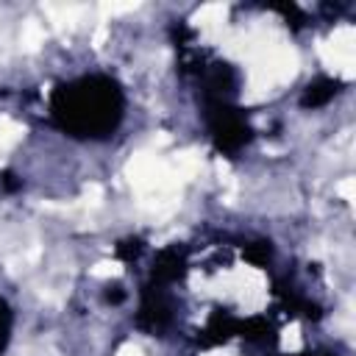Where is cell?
I'll use <instances>...</instances> for the list:
<instances>
[{
	"label": "cell",
	"instance_id": "277c9868",
	"mask_svg": "<svg viewBox=\"0 0 356 356\" xmlns=\"http://www.w3.org/2000/svg\"><path fill=\"white\" fill-rule=\"evenodd\" d=\"M184 270H186L184 253H181L178 248H167V250L159 253V259H156V264H153V278H150V284L170 286V284H175V281L184 275Z\"/></svg>",
	"mask_w": 356,
	"mask_h": 356
},
{
	"label": "cell",
	"instance_id": "5b68a950",
	"mask_svg": "<svg viewBox=\"0 0 356 356\" xmlns=\"http://www.w3.org/2000/svg\"><path fill=\"white\" fill-rule=\"evenodd\" d=\"M339 89H342V83H339L337 78H317V81H312V83L303 89L300 106H303V108H320V106L331 103V100L339 95Z\"/></svg>",
	"mask_w": 356,
	"mask_h": 356
},
{
	"label": "cell",
	"instance_id": "6da1fadb",
	"mask_svg": "<svg viewBox=\"0 0 356 356\" xmlns=\"http://www.w3.org/2000/svg\"><path fill=\"white\" fill-rule=\"evenodd\" d=\"M125 111V95L108 75H81L61 83L50 97L53 122L75 139H106L117 131Z\"/></svg>",
	"mask_w": 356,
	"mask_h": 356
},
{
	"label": "cell",
	"instance_id": "7a4b0ae2",
	"mask_svg": "<svg viewBox=\"0 0 356 356\" xmlns=\"http://www.w3.org/2000/svg\"><path fill=\"white\" fill-rule=\"evenodd\" d=\"M203 108H206L203 117H206V125H209V134L217 150L234 156L250 142L253 136L250 122L245 111L234 106V100H203Z\"/></svg>",
	"mask_w": 356,
	"mask_h": 356
},
{
	"label": "cell",
	"instance_id": "3957f363",
	"mask_svg": "<svg viewBox=\"0 0 356 356\" xmlns=\"http://www.w3.org/2000/svg\"><path fill=\"white\" fill-rule=\"evenodd\" d=\"M170 323H172V298L167 286L147 284L142 292L139 312H136V325L156 334V331H164Z\"/></svg>",
	"mask_w": 356,
	"mask_h": 356
},
{
	"label": "cell",
	"instance_id": "8992f818",
	"mask_svg": "<svg viewBox=\"0 0 356 356\" xmlns=\"http://www.w3.org/2000/svg\"><path fill=\"white\" fill-rule=\"evenodd\" d=\"M245 256L253 261V264H264L270 259V242H256V245H248Z\"/></svg>",
	"mask_w": 356,
	"mask_h": 356
},
{
	"label": "cell",
	"instance_id": "ba28073f",
	"mask_svg": "<svg viewBox=\"0 0 356 356\" xmlns=\"http://www.w3.org/2000/svg\"><path fill=\"white\" fill-rule=\"evenodd\" d=\"M122 298H125L122 286H108V292H106V300H114V303H120Z\"/></svg>",
	"mask_w": 356,
	"mask_h": 356
},
{
	"label": "cell",
	"instance_id": "52a82bcc",
	"mask_svg": "<svg viewBox=\"0 0 356 356\" xmlns=\"http://www.w3.org/2000/svg\"><path fill=\"white\" fill-rule=\"evenodd\" d=\"M8 331H11V309L6 300H0V350L8 342Z\"/></svg>",
	"mask_w": 356,
	"mask_h": 356
}]
</instances>
